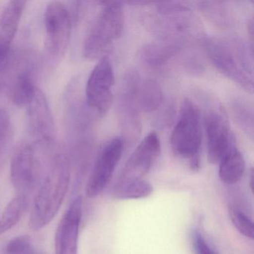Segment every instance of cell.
<instances>
[{"mask_svg":"<svg viewBox=\"0 0 254 254\" xmlns=\"http://www.w3.org/2000/svg\"><path fill=\"white\" fill-rule=\"evenodd\" d=\"M124 23V9L121 2H104L103 8L84 42V57L87 59L99 58L121 37Z\"/></svg>","mask_w":254,"mask_h":254,"instance_id":"4","label":"cell"},{"mask_svg":"<svg viewBox=\"0 0 254 254\" xmlns=\"http://www.w3.org/2000/svg\"><path fill=\"white\" fill-rule=\"evenodd\" d=\"M29 127L38 142L53 140L54 122L47 98L37 89L32 102L28 105Z\"/></svg>","mask_w":254,"mask_h":254,"instance_id":"13","label":"cell"},{"mask_svg":"<svg viewBox=\"0 0 254 254\" xmlns=\"http://www.w3.org/2000/svg\"><path fill=\"white\" fill-rule=\"evenodd\" d=\"M208 159L211 163H219L234 147L233 137L226 119L217 111H210L205 117Z\"/></svg>","mask_w":254,"mask_h":254,"instance_id":"12","label":"cell"},{"mask_svg":"<svg viewBox=\"0 0 254 254\" xmlns=\"http://www.w3.org/2000/svg\"><path fill=\"white\" fill-rule=\"evenodd\" d=\"M27 206V198L24 194H17L11 199L0 218V236L17 225Z\"/></svg>","mask_w":254,"mask_h":254,"instance_id":"20","label":"cell"},{"mask_svg":"<svg viewBox=\"0 0 254 254\" xmlns=\"http://www.w3.org/2000/svg\"><path fill=\"white\" fill-rule=\"evenodd\" d=\"M139 75L136 71L130 70L123 78L119 99V110L123 130L129 140L136 138L140 131L139 108L137 100Z\"/></svg>","mask_w":254,"mask_h":254,"instance_id":"8","label":"cell"},{"mask_svg":"<svg viewBox=\"0 0 254 254\" xmlns=\"http://www.w3.org/2000/svg\"><path fill=\"white\" fill-rule=\"evenodd\" d=\"M11 118L6 111L0 109V145L8 139L11 132Z\"/></svg>","mask_w":254,"mask_h":254,"instance_id":"25","label":"cell"},{"mask_svg":"<svg viewBox=\"0 0 254 254\" xmlns=\"http://www.w3.org/2000/svg\"><path fill=\"white\" fill-rule=\"evenodd\" d=\"M137 100L140 111L154 112L158 110L164 102V95L160 84L154 80L140 79Z\"/></svg>","mask_w":254,"mask_h":254,"instance_id":"17","label":"cell"},{"mask_svg":"<svg viewBox=\"0 0 254 254\" xmlns=\"http://www.w3.org/2000/svg\"><path fill=\"white\" fill-rule=\"evenodd\" d=\"M124 148L123 138L111 139L102 148L87 182L86 194L94 198L103 192L112 178Z\"/></svg>","mask_w":254,"mask_h":254,"instance_id":"7","label":"cell"},{"mask_svg":"<svg viewBox=\"0 0 254 254\" xmlns=\"http://www.w3.org/2000/svg\"><path fill=\"white\" fill-rule=\"evenodd\" d=\"M5 254H37L30 238L19 236L11 239L5 248Z\"/></svg>","mask_w":254,"mask_h":254,"instance_id":"23","label":"cell"},{"mask_svg":"<svg viewBox=\"0 0 254 254\" xmlns=\"http://www.w3.org/2000/svg\"><path fill=\"white\" fill-rule=\"evenodd\" d=\"M8 56H4L0 54V67L2 66L4 63H5V59H7Z\"/></svg>","mask_w":254,"mask_h":254,"instance_id":"26","label":"cell"},{"mask_svg":"<svg viewBox=\"0 0 254 254\" xmlns=\"http://www.w3.org/2000/svg\"><path fill=\"white\" fill-rule=\"evenodd\" d=\"M70 177L68 157L62 153L55 154L34 199L29 221L32 230H41L54 219L66 197Z\"/></svg>","mask_w":254,"mask_h":254,"instance_id":"1","label":"cell"},{"mask_svg":"<svg viewBox=\"0 0 254 254\" xmlns=\"http://www.w3.org/2000/svg\"><path fill=\"white\" fill-rule=\"evenodd\" d=\"M179 47L175 44H151L142 50V59L149 67L160 69L176 54Z\"/></svg>","mask_w":254,"mask_h":254,"instance_id":"18","label":"cell"},{"mask_svg":"<svg viewBox=\"0 0 254 254\" xmlns=\"http://www.w3.org/2000/svg\"><path fill=\"white\" fill-rule=\"evenodd\" d=\"M115 76L109 58L104 56L95 66L87 80L86 100L89 108L103 117L114 100Z\"/></svg>","mask_w":254,"mask_h":254,"instance_id":"5","label":"cell"},{"mask_svg":"<svg viewBox=\"0 0 254 254\" xmlns=\"http://www.w3.org/2000/svg\"><path fill=\"white\" fill-rule=\"evenodd\" d=\"M160 152L157 133H150L132 153L122 171L118 182L142 180L152 167Z\"/></svg>","mask_w":254,"mask_h":254,"instance_id":"10","label":"cell"},{"mask_svg":"<svg viewBox=\"0 0 254 254\" xmlns=\"http://www.w3.org/2000/svg\"><path fill=\"white\" fill-rule=\"evenodd\" d=\"M154 187L145 180L117 182L114 189V196L117 199L145 198L152 194Z\"/></svg>","mask_w":254,"mask_h":254,"instance_id":"19","label":"cell"},{"mask_svg":"<svg viewBox=\"0 0 254 254\" xmlns=\"http://www.w3.org/2000/svg\"><path fill=\"white\" fill-rule=\"evenodd\" d=\"M203 50L211 63L227 78L252 93L253 51L242 41L205 38Z\"/></svg>","mask_w":254,"mask_h":254,"instance_id":"2","label":"cell"},{"mask_svg":"<svg viewBox=\"0 0 254 254\" xmlns=\"http://www.w3.org/2000/svg\"><path fill=\"white\" fill-rule=\"evenodd\" d=\"M229 214L233 225L238 231L249 239H254V223L252 220L236 206H230Z\"/></svg>","mask_w":254,"mask_h":254,"instance_id":"22","label":"cell"},{"mask_svg":"<svg viewBox=\"0 0 254 254\" xmlns=\"http://www.w3.org/2000/svg\"><path fill=\"white\" fill-rule=\"evenodd\" d=\"M39 160L35 145L23 143L13 154L10 175L13 187L18 194L26 195L36 183Z\"/></svg>","mask_w":254,"mask_h":254,"instance_id":"9","label":"cell"},{"mask_svg":"<svg viewBox=\"0 0 254 254\" xmlns=\"http://www.w3.org/2000/svg\"><path fill=\"white\" fill-rule=\"evenodd\" d=\"M26 5L25 1H10L0 15V54L2 56H8Z\"/></svg>","mask_w":254,"mask_h":254,"instance_id":"14","label":"cell"},{"mask_svg":"<svg viewBox=\"0 0 254 254\" xmlns=\"http://www.w3.org/2000/svg\"><path fill=\"white\" fill-rule=\"evenodd\" d=\"M219 177L227 184L239 182L245 170V161L237 148H232L219 162Z\"/></svg>","mask_w":254,"mask_h":254,"instance_id":"16","label":"cell"},{"mask_svg":"<svg viewBox=\"0 0 254 254\" xmlns=\"http://www.w3.org/2000/svg\"><path fill=\"white\" fill-rule=\"evenodd\" d=\"M37 89L30 71H23L14 78L11 84L10 99L12 103L19 108L28 107L33 99Z\"/></svg>","mask_w":254,"mask_h":254,"instance_id":"15","label":"cell"},{"mask_svg":"<svg viewBox=\"0 0 254 254\" xmlns=\"http://www.w3.org/2000/svg\"><path fill=\"white\" fill-rule=\"evenodd\" d=\"M176 155L190 160L193 169H198L199 152L202 142L200 111L191 101L185 100L170 139Z\"/></svg>","mask_w":254,"mask_h":254,"instance_id":"3","label":"cell"},{"mask_svg":"<svg viewBox=\"0 0 254 254\" xmlns=\"http://www.w3.org/2000/svg\"><path fill=\"white\" fill-rule=\"evenodd\" d=\"M82 209V197L78 196L62 216L55 235L56 254H78Z\"/></svg>","mask_w":254,"mask_h":254,"instance_id":"11","label":"cell"},{"mask_svg":"<svg viewBox=\"0 0 254 254\" xmlns=\"http://www.w3.org/2000/svg\"><path fill=\"white\" fill-rule=\"evenodd\" d=\"M46 50L53 57L64 54L71 37V17L67 7L62 2H51L44 12Z\"/></svg>","mask_w":254,"mask_h":254,"instance_id":"6","label":"cell"},{"mask_svg":"<svg viewBox=\"0 0 254 254\" xmlns=\"http://www.w3.org/2000/svg\"><path fill=\"white\" fill-rule=\"evenodd\" d=\"M191 244L195 254H218L203 237L199 230H193L191 233Z\"/></svg>","mask_w":254,"mask_h":254,"instance_id":"24","label":"cell"},{"mask_svg":"<svg viewBox=\"0 0 254 254\" xmlns=\"http://www.w3.org/2000/svg\"><path fill=\"white\" fill-rule=\"evenodd\" d=\"M233 112L235 119L242 130L253 138L254 136V114L252 109L243 102L236 100L233 105Z\"/></svg>","mask_w":254,"mask_h":254,"instance_id":"21","label":"cell"}]
</instances>
